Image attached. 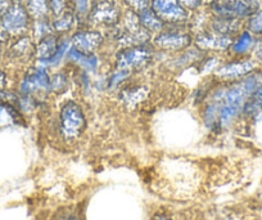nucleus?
I'll return each mask as SVG.
<instances>
[{"instance_id": "7", "label": "nucleus", "mask_w": 262, "mask_h": 220, "mask_svg": "<svg viewBox=\"0 0 262 220\" xmlns=\"http://www.w3.org/2000/svg\"><path fill=\"white\" fill-rule=\"evenodd\" d=\"M150 8L166 25H185L189 19L186 11L179 0H150Z\"/></svg>"}, {"instance_id": "36", "label": "nucleus", "mask_w": 262, "mask_h": 220, "mask_svg": "<svg viewBox=\"0 0 262 220\" xmlns=\"http://www.w3.org/2000/svg\"><path fill=\"white\" fill-rule=\"evenodd\" d=\"M0 57H2V52H0Z\"/></svg>"}, {"instance_id": "21", "label": "nucleus", "mask_w": 262, "mask_h": 220, "mask_svg": "<svg viewBox=\"0 0 262 220\" xmlns=\"http://www.w3.org/2000/svg\"><path fill=\"white\" fill-rule=\"evenodd\" d=\"M32 32H34V37L36 40L42 39L47 35L53 34L54 30H53L52 19H49V17L47 18H39V19H32Z\"/></svg>"}, {"instance_id": "32", "label": "nucleus", "mask_w": 262, "mask_h": 220, "mask_svg": "<svg viewBox=\"0 0 262 220\" xmlns=\"http://www.w3.org/2000/svg\"><path fill=\"white\" fill-rule=\"evenodd\" d=\"M257 59H258L259 61V62H261L262 63V49H259L258 50V52H257Z\"/></svg>"}, {"instance_id": "19", "label": "nucleus", "mask_w": 262, "mask_h": 220, "mask_svg": "<svg viewBox=\"0 0 262 220\" xmlns=\"http://www.w3.org/2000/svg\"><path fill=\"white\" fill-rule=\"evenodd\" d=\"M25 6L32 19L47 18L50 14L48 0H26Z\"/></svg>"}, {"instance_id": "3", "label": "nucleus", "mask_w": 262, "mask_h": 220, "mask_svg": "<svg viewBox=\"0 0 262 220\" xmlns=\"http://www.w3.org/2000/svg\"><path fill=\"white\" fill-rule=\"evenodd\" d=\"M122 18V12L115 0H90L89 11L85 19L88 26L113 29Z\"/></svg>"}, {"instance_id": "17", "label": "nucleus", "mask_w": 262, "mask_h": 220, "mask_svg": "<svg viewBox=\"0 0 262 220\" xmlns=\"http://www.w3.org/2000/svg\"><path fill=\"white\" fill-rule=\"evenodd\" d=\"M76 14L72 11L71 8H67L63 13H60L59 16L53 17L52 25L53 30H54L55 34L58 35H64L67 32H70L72 30V27L76 24Z\"/></svg>"}, {"instance_id": "12", "label": "nucleus", "mask_w": 262, "mask_h": 220, "mask_svg": "<svg viewBox=\"0 0 262 220\" xmlns=\"http://www.w3.org/2000/svg\"><path fill=\"white\" fill-rule=\"evenodd\" d=\"M8 55L14 61H29L35 58V44L27 35L17 36L8 48Z\"/></svg>"}, {"instance_id": "31", "label": "nucleus", "mask_w": 262, "mask_h": 220, "mask_svg": "<svg viewBox=\"0 0 262 220\" xmlns=\"http://www.w3.org/2000/svg\"><path fill=\"white\" fill-rule=\"evenodd\" d=\"M153 220H171V219L170 217L165 216V215H157V216H156Z\"/></svg>"}, {"instance_id": "23", "label": "nucleus", "mask_w": 262, "mask_h": 220, "mask_svg": "<svg viewBox=\"0 0 262 220\" xmlns=\"http://www.w3.org/2000/svg\"><path fill=\"white\" fill-rule=\"evenodd\" d=\"M67 2H69V7L75 12L77 18L86 16L88 11H89L90 0H67Z\"/></svg>"}, {"instance_id": "34", "label": "nucleus", "mask_w": 262, "mask_h": 220, "mask_svg": "<svg viewBox=\"0 0 262 220\" xmlns=\"http://www.w3.org/2000/svg\"><path fill=\"white\" fill-rule=\"evenodd\" d=\"M257 120H258V121H262V111H261V112L257 113Z\"/></svg>"}, {"instance_id": "24", "label": "nucleus", "mask_w": 262, "mask_h": 220, "mask_svg": "<svg viewBox=\"0 0 262 220\" xmlns=\"http://www.w3.org/2000/svg\"><path fill=\"white\" fill-rule=\"evenodd\" d=\"M248 30L253 34H262V11L253 12L248 19Z\"/></svg>"}, {"instance_id": "20", "label": "nucleus", "mask_w": 262, "mask_h": 220, "mask_svg": "<svg viewBox=\"0 0 262 220\" xmlns=\"http://www.w3.org/2000/svg\"><path fill=\"white\" fill-rule=\"evenodd\" d=\"M253 47V36L249 31H243L233 40L230 50L234 54H244Z\"/></svg>"}, {"instance_id": "35", "label": "nucleus", "mask_w": 262, "mask_h": 220, "mask_svg": "<svg viewBox=\"0 0 262 220\" xmlns=\"http://www.w3.org/2000/svg\"><path fill=\"white\" fill-rule=\"evenodd\" d=\"M205 2H207V3H211V2H213V0H203V3H205Z\"/></svg>"}, {"instance_id": "4", "label": "nucleus", "mask_w": 262, "mask_h": 220, "mask_svg": "<svg viewBox=\"0 0 262 220\" xmlns=\"http://www.w3.org/2000/svg\"><path fill=\"white\" fill-rule=\"evenodd\" d=\"M184 25H166L152 39L153 47L166 52H184L193 44V36L183 29Z\"/></svg>"}, {"instance_id": "2", "label": "nucleus", "mask_w": 262, "mask_h": 220, "mask_svg": "<svg viewBox=\"0 0 262 220\" xmlns=\"http://www.w3.org/2000/svg\"><path fill=\"white\" fill-rule=\"evenodd\" d=\"M86 129V116L81 106L75 101H67L59 111V133L67 142L79 138Z\"/></svg>"}, {"instance_id": "13", "label": "nucleus", "mask_w": 262, "mask_h": 220, "mask_svg": "<svg viewBox=\"0 0 262 220\" xmlns=\"http://www.w3.org/2000/svg\"><path fill=\"white\" fill-rule=\"evenodd\" d=\"M59 42L60 36L55 32L37 40V43L35 44V59L37 61V63L50 59L57 52Z\"/></svg>"}, {"instance_id": "9", "label": "nucleus", "mask_w": 262, "mask_h": 220, "mask_svg": "<svg viewBox=\"0 0 262 220\" xmlns=\"http://www.w3.org/2000/svg\"><path fill=\"white\" fill-rule=\"evenodd\" d=\"M234 37L219 34L211 29L196 32L195 36L193 37L195 47L202 52H208V50L210 52H224V50H228L230 49Z\"/></svg>"}, {"instance_id": "10", "label": "nucleus", "mask_w": 262, "mask_h": 220, "mask_svg": "<svg viewBox=\"0 0 262 220\" xmlns=\"http://www.w3.org/2000/svg\"><path fill=\"white\" fill-rule=\"evenodd\" d=\"M71 45L85 53H95L104 43V36L99 30L80 29L70 37Z\"/></svg>"}, {"instance_id": "6", "label": "nucleus", "mask_w": 262, "mask_h": 220, "mask_svg": "<svg viewBox=\"0 0 262 220\" xmlns=\"http://www.w3.org/2000/svg\"><path fill=\"white\" fill-rule=\"evenodd\" d=\"M208 8L212 16L234 19L246 18L254 12L252 4L247 0H213L208 3Z\"/></svg>"}, {"instance_id": "18", "label": "nucleus", "mask_w": 262, "mask_h": 220, "mask_svg": "<svg viewBox=\"0 0 262 220\" xmlns=\"http://www.w3.org/2000/svg\"><path fill=\"white\" fill-rule=\"evenodd\" d=\"M239 19L234 18H223V17H212L211 19L210 29L213 31L219 32V34L228 35V36L234 37V35L238 32L239 30Z\"/></svg>"}, {"instance_id": "22", "label": "nucleus", "mask_w": 262, "mask_h": 220, "mask_svg": "<svg viewBox=\"0 0 262 220\" xmlns=\"http://www.w3.org/2000/svg\"><path fill=\"white\" fill-rule=\"evenodd\" d=\"M69 87V77L66 76L63 71L54 73V76L50 77V90L53 92H63Z\"/></svg>"}, {"instance_id": "26", "label": "nucleus", "mask_w": 262, "mask_h": 220, "mask_svg": "<svg viewBox=\"0 0 262 220\" xmlns=\"http://www.w3.org/2000/svg\"><path fill=\"white\" fill-rule=\"evenodd\" d=\"M48 2H49V12L53 17L59 16L66 9L70 8L67 0H48Z\"/></svg>"}, {"instance_id": "8", "label": "nucleus", "mask_w": 262, "mask_h": 220, "mask_svg": "<svg viewBox=\"0 0 262 220\" xmlns=\"http://www.w3.org/2000/svg\"><path fill=\"white\" fill-rule=\"evenodd\" d=\"M18 92L30 95L50 92V76L47 67H42V66L30 67L22 76Z\"/></svg>"}, {"instance_id": "29", "label": "nucleus", "mask_w": 262, "mask_h": 220, "mask_svg": "<svg viewBox=\"0 0 262 220\" xmlns=\"http://www.w3.org/2000/svg\"><path fill=\"white\" fill-rule=\"evenodd\" d=\"M7 85V75L4 71H0V90L6 89Z\"/></svg>"}, {"instance_id": "28", "label": "nucleus", "mask_w": 262, "mask_h": 220, "mask_svg": "<svg viewBox=\"0 0 262 220\" xmlns=\"http://www.w3.org/2000/svg\"><path fill=\"white\" fill-rule=\"evenodd\" d=\"M186 11H198L203 6V0H179Z\"/></svg>"}, {"instance_id": "1", "label": "nucleus", "mask_w": 262, "mask_h": 220, "mask_svg": "<svg viewBox=\"0 0 262 220\" xmlns=\"http://www.w3.org/2000/svg\"><path fill=\"white\" fill-rule=\"evenodd\" d=\"M155 50L156 48L150 43L120 48L115 55V68L127 70L130 72L142 70L153 61Z\"/></svg>"}, {"instance_id": "25", "label": "nucleus", "mask_w": 262, "mask_h": 220, "mask_svg": "<svg viewBox=\"0 0 262 220\" xmlns=\"http://www.w3.org/2000/svg\"><path fill=\"white\" fill-rule=\"evenodd\" d=\"M130 71L127 70H117V68H115V72L111 73L110 80H108V88H115L117 85L122 84L130 76Z\"/></svg>"}, {"instance_id": "16", "label": "nucleus", "mask_w": 262, "mask_h": 220, "mask_svg": "<svg viewBox=\"0 0 262 220\" xmlns=\"http://www.w3.org/2000/svg\"><path fill=\"white\" fill-rule=\"evenodd\" d=\"M138 18H139L140 25L152 35L158 34V32L165 29V22L156 14V12L150 7L145 8L144 11L139 12Z\"/></svg>"}, {"instance_id": "14", "label": "nucleus", "mask_w": 262, "mask_h": 220, "mask_svg": "<svg viewBox=\"0 0 262 220\" xmlns=\"http://www.w3.org/2000/svg\"><path fill=\"white\" fill-rule=\"evenodd\" d=\"M67 59L70 61L74 65H77L80 68L85 71H89V72H94L95 70L99 66V58L97 57L95 53H85L81 50L76 49L71 45L66 54Z\"/></svg>"}, {"instance_id": "33", "label": "nucleus", "mask_w": 262, "mask_h": 220, "mask_svg": "<svg viewBox=\"0 0 262 220\" xmlns=\"http://www.w3.org/2000/svg\"><path fill=\"white\" fill-rule=\"evenodd\" d=\"M12 3H21V4H25L26 3V0H11Z\"/></svg>"}, {"instance_id": "15", "label": "nucleus", "mask_w": 262, "mask_h": 220, "mask_svg": "<svg viewBox=\"0 0 262 220\" xmlns=\"http://www.w3.org/2000/svg\"><path fill=\"white\" fill-rule=\"evenodd\" d=\"M148 92L142 85H125L120 90V99L125 106L134 107L147 98Z\"/></svg>"}, {"instance_id": "11", "label": "nucleus", "mask_w": 262, "mask_h": 220, "mask_svg": "<svg viewBox=\"0 0 262 220\" xmlns=\"http://www.w3.org/2000/svg\"><path fill=\"white\" fill-rule=\"evenodd\" d=\"M254 70V63L248 59H235L219 66L216 70V77L224 80L243 79Z\"/></svg>"}, {"instance_id": "27", "label": "nucleus", "mask_w": 262, "mask_h": 220, "mask_svg": "<svg viewBox=\"0 0 262 220\" xmlns=\"http://www.w3.org/2000/svg\"><path fill=\"white\" fill-rule=\"evenodd\" d=\"M123 3L127 7V9L139 13L150 6V0H123Z\"/></svg>"}, {"instance_id": "5", "label": "nucleus", "mask_w": 262, "mask_h": 220, "mask_svg": "<svg viewBox=\"0 0 262 220\" xmlns=\"http://www.w3.org/2000/svg\"><path fill=\"white\" fill-rule=\"evenodd\" d=\"M32 25L31 16L25 4L12 3L0 17V27L9 37L21 36L30 30Z\"/></svg>"}, {"instance_id": "30", "label": "nucleus", "mask_w": 262, "mask_h": 220, "mask_svg": "<svg viewBox=\"0 0 262 220\" xmlns=\"http://www.w3.org/2000/svg\"><path fill=\"white\" fill-rule=\"evenodd\" d=\"M57 220H77V219L74 214H69V212H67V214L60 215Z\"/></svg>"}]
</instances>
